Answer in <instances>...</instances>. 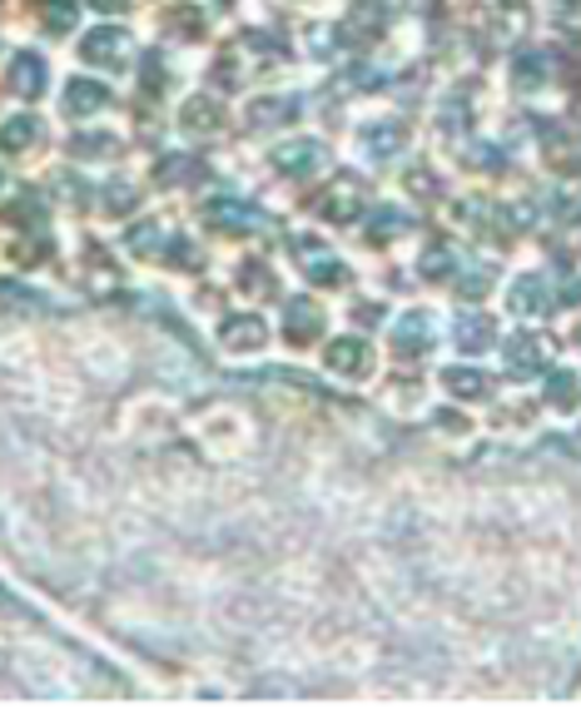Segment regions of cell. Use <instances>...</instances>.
Segmentation results:
<instances>
[{
  "label": "cell",
  "mask_w": 581,
  "mask_h": 720,
  "mask_svg": "<svg viewBox=\"0 0 581 720\" xmlns=\"http://www.w3.org/2000/svg\"><path fill=\"white\" fill-rule=\"evenodd\" d=\"M551 353H557V344H551V334H537V328H522V334L507 338V368H512L516 378H537L551 368Z\"/></svg>",
  "instance_id": "6da1fadb"
},
{
  "label": "cell",
  "mask_w": 581,
  "mask_h": 720,
  "mask_svg": "<svg viewBox=\"0 0 581 720\" xmlns=\"http://www.w3.org/2000/svg\"><path fill=\"white\" fill-rule=\"evenodd\" d=\"M432 338H438V323H432L428 309L398 313V323L387 328V344H393V353L398 358H422L432 348Z\"/></svg>",
  "instance_id": "7a4b0ae2"
},
{
  "label": "cell",
  "mask_w": 581,
  "mask_h": 720,
  "mask_svg": "<svg viewBox=\"0 0 581 720\" xmlns=\"http://www.w3.org/2000/svg\"><path fill=\"white\" fill-rule=\"evenodd\" d=\"M551 303H557V293H551L547 274H516L507 283V313H516V318H542V313H551Z\"/></svg>",
  "instance_id": "3957f363"
},
{
  "label": "cell",
  "mask_w": 581,
  "mask_h": 720,
  "mask_svg": "<svg viewBox=\"0 0 581 720\" xmlns=\"http://www.w3.org/2000/svg\"><path fill=\"white\" fill-rule=\"evenodd\" d=\"M219 344H224V353H234V358L264 353V344H269V323L258 318V313H229L224 328H219Z\"/></svg>",
  "instance_id": "277c9868"
},
{
  "label": "cell",
  "mask_w": 581,
  "mask_h": 720,
  "mask_svg": "<svg viewBox=\"0 0 581 720\" xmlns=\"http://www.w3.org/2000/svg\"><path fill=\"white\" fill-rule=\"evenodd\" d=\"M323 328H328V313H323L318 303L313 299H289V309H283V338H289L293 348L318 344Z\"/></svg>",
  "instance_id": "5b68a950"
},
{
  "label": "cell",
  "mask_w": 581,
  "mask_h": 720,
  "mask_svg": "<svg viewBox=\"0 0 581 720\" xmlns=\"http://www.w3.org/2000/svg\"><path fill=\"white\" fill-rule=\"evenodd\" d=\"M323 368H328V373L334 378H368L373 373V348L363 344V338H334V344H328V353H323Z\"/></svg>",
  "instance_id": "8992f818"
},
{
  "label": "cell",
  "mask_w": 581,
  "mask_h": 720,
  "mask_svg": "<svg viewBox=\"0 0 581 720\" xmlns=\"http://www.w3.org/2000/svg\"><path fill=\"white\" fill-rule=\"evenodd\" d=\"M205 224L219 229V234H258V209L239 205V199H209L205 205Z\"/></svg>",
  "instance_id": "52a82bcc"
},
{
  "label": "cell",
  "mask_w": 581,
  "mask_h": 720,
  "mask_svg": "<svg viewBox=\"0 0 581 720\" xmlns=\"http://www.w3.org/2000/svg\"><path fill=\"white\" fill-rule=\"evenodd\" d=\"M442 387H448L457 403H487L492 398V373H483V368H473V363H452V368H442Z\"/></svg>",
  "instance_id": "ba28073f"
},
{
  "label": "cell",
  "mask_w": 581,
  "mask_h": 720,
  "mask_svg": "<svg viewBox=\"0 0 581 720\" xmlns=\"http://www.w3.org/2000/svg\"><path fill=\"white\" fill-rule=\"evenodd\" d=\"M80 55L95 65H119L129 55V31H119V25H100V31H90L85 40H80Z\"/></svg>",
  "instance_id": "9c48e42d"
},
{
  "label": "cell",
  "mask_w": 581,
  "mask_h": 720,
  "mask_svg": "<svg viewBox=\"0 0 581 720\" xmlns=\"http://www.w3.org/2000/svg\"><path fill=\"white\" fill-rule=\"evenodd\" d=\"M60 105H65V115L70 119H90V115H100V109L109 105V90L100 85V80H70L65 95H60Z\"/></svg>",
  "instance_id": "30bf717a"
},
{
  "label": "cell",
  "mask_w": 581,
  "mask_h": 720,
  "mask_svg": "<svg viewBox=\"0 0 581 720\" xmlns=\"http://www.w3.org/2000/svg\"><path fill=\"white\" fill-rule=\"evenodd\" d=\"M274 170L293 174V179H303V174L323 170V144H318V140H293V144H283V150H274Z\"/></svg>",
  "instance_id": "8fae6325"
},
{
  "label": "cell",
  "mask_w": 581,
  "mask_h": 720,
  "mask_svg": "<svg viewBox=\"0 0 581 720\" xmlns=\"http://www.w3.org/2000/svg\"><path fill=\"white\" fill-rule=\"evenodd\" d=\"M40 140H45V125L35 115H11L0 125V150L5 154H31Z\"/></svg>",
  "instance_id": "7c38bea8"
},
{
  "label": "cell",
  "mask_w": 581,
  "mask_h": 720,
  "mask_svg": "<svg viewBox=\"0 0 581 720\" xmlns=\"http://www.w3.org/2000/svg\"><path fill=\"white\" fill-rule=\"evenodd\" d=\"M318 214H323V219H334V224H348V219H358V214H363V194H358V184L338 179L334 189L318 199Z\"/></svg>",
  "instance_id": "4fadbf2b"
},
{
  "label": "cell",
  "mask_w": 581,
  "mask_h": 720,
  "mask_svg": "<svg viewBox=\"0 0 581 720\" xmlns=\"http://www.w3.org/2000/svg\"><path fill=\"white\" fill-rule=\"evenodd\" d=\"M547 408L581 413V373H571V368H551L547 373Z\"/></svg>",
  "instance_id": "5bb4252c"
},
{
  "label": "cell",
  "mask_w": 581,
  "mask_h": 720,
  "mask_svg": "<svg viewBox=\"0 0 581 720\" xmlns=\"http://www.w3.org/2000/svg\"><path fill=\"white\" fill-rule=\"evenodd\" d=\"M229 119H224V105L209 95H194L184 100V129H194V135H219Z\"/></svg>",
  "instance_id": "9a60e30c"
},
{
  "label": "cell",
  "mask_w": 581,
  "mask_h": 720,
  "mask_svg": "<svg viewBox=\"0 0 581 720\" xmlns=\"http://www.w3.org/2000/svg\"><path fill=\"white\" fill-rule=\"evenodd\" d=\"M358 140H363L368 160H393V154L408 144V129H403V125H368Z\"/></svg>",
  "instance_id": "2e32d148"
},
{
  "label": "cell",
  "mask_w": 581,
  "mask_h": 720,
  "mask_svg": "<svg viewBox=\"0 0 581 720\" xmlns=\"http://www.w3.org/2000/svg\"><path fill=\"white\" fill-rule=\"evenodd\" d=\"M11 90L15 95H40L45 90V60L40 55H15V65H11Z\"/></svg>",
  "instance_id": "e0dca14e"
},
{
  "label": "cell",
  "mask_w": 581,
  "mask_h": 720,
  "mask_svg": "<svg viewBox=\"0 0 581 720\" xmlns=\"http://www.w3.org/2000/svg\"><path fill=\"white\" fill-rule=\"evenodd\" d=\"M492 338H497V328H492L487 313H463V323H457V344H463V353H483Z\"/></svg>",
  "instance_id": "ac0fdd59"
},
{
  "label": "cell",
  "mask_w": 581,
  "mask_h": 720,
  "mask_svg": "<svg viewBox=\"0 0 581 720\" xmlns=\"http://www.w3.org/2000/svg\"><path fill=\"white\" fill-rule=\"evenodd\" d=\"M5 219H11V224H25V229H35V234H40V229H45V205H40V194L25 189L21 199H15V205L5 209Z\"/></svg>",
  "instance_id": "d6986e66"
},
{
  "label": "cell",
  "mask_w": 581,
  "mask_h": 720,
  "mask_svg": "<svg viewBox=\"0 0 581 720\" xmlns=\"http://www.w3.org/2000/svg\"><path fill=\"white\" fill-rule=\"evenodd\" d=\"M129 248H135L140 258H160L164 248H170V239H164L160 224H140L135 234H129Z\"/></svg>",
  "instance_id": "ffe728a7"
},
{
  "label": "cell",
  "mask_w": 581,
  "mask_h": 720,
  "mask_svg": "<svg viewBox=\"0 0 581 720\" xmlns=\"http://www.w3.org/2000/svg\"><path fill=\"white\" fill-rule=\"evenodd\" d=\"M119 140L115 135H75L70 140V154H80V160H105V154H115Z\"/></svg>",
  "instance_id": "44dd1931"
},
{
  "label": "cell",
  "mask_w": 581,
  "mask_h": 720,
  "mask_svg": "<svg viewBox=\"0 0 581 720\" xmlns=\"http://www.w3.org/2000/svg\"><path fill=\"white\" fill-rule=\"evenodd\" d=\"M40 15L50 31H70L75 25V0H40Z\"/></svg>",
  "instance_id": "7402d4cb"
},
{
  "label": "cell",
  "mask_w": 581,
  "mask_h": 720,
  "mask_svg": "<svg viewBox=\"0 0 581 720\" xmlns=\"http://www.w3.org/2000/svg\"><path fill=\"white\" fill-rule=\"evenodd\" d=\"M239 289H248V293H274V274L264 269V264H244V269H239Z\"/></svg>",
  "instance_id": "603a6c76"
},
{
  "label": "cell",
  "mask_w": 581,
  "mask_h": 720,
  "mask_svg": "<svg viewBox=\"0 0 581 720\" xmlns=\"http://www.w3.org/2000/svg\"><path fill=\"white\" fill-rule=\"evenodd\" d=\"M293 100H258L254 105V125H279V119H289Z\"/></svg>",
  "instance_id": "cb8c5ba5"
},
{
  "label": "cell",
  "mask_w": 581,
  "mask_h": 720,
  "mask_svg": "<svg viewBox=\"0 0 581 720\" xmlns=\"http://www.w3.org/2000/svg\"><path fill=\"white\" fill-rule=\"evenodd\" d=\"M25 303H35V299L21 289V283H5V279H0V318H5V313H25Z\"/></svg>",
  "instance_id": "d4e9b609"
},
{
  "label": "cell",
  "mask_w": 581,
  "mask_h": 720,
  "mask_svg": "<svg viewBox=\"0 0 581 720\" xmlns=\"http://www.w3.org/2000/svg\"><path fill=\"white\" fill-rule=\"evenodd\" d=\"M422 274H428V279H448V274H452V254H448V248H428V254H422Z\"/></svg>",
  "instance_id": "484cf974"
},
{
  "label": "cell",
  "mask_w": 581,
  "mask_h": 720,
  "mask_svg": "<svg viewBox=\"0 0 581 720\" xmlns=\"http://www.w3.org/2000/svg\"><path fill=\"white\" fill-rule=\"evenodd\" d=\"M393 229H403V214H373V224H368V239H373V244H387V239H398Z\"/></svg>",
  "instance_id": "4316f807"
},
{
  "label": "cell",
  "mask_w": 581,
  "mask_h": 720,
  "mask_svg": "<svg viewBox=\"0 0 581 720\" xmlns=\"http://www.w3.org/2000/svg\"><path fill=\"white\" fill-rule=\"evenodd\" d=\"M412 393H422V387L412 383V378H403V383H393V408H398V413H418L422 403L412 398Z\"/></svg>",
  "instance_id": "83f0119b"
},
{
  "label": "cell",
  "mask_w": 581,
  "mask_h": 720,
  "mask_svg": "<svg viewBox=\"0 0 581 720\" xmlns=\"http://www.w3.org/2000/svg\"><path fill=\"white\" fill-rule=\"evenodd\" d=\"M358 318H363V323H377V318H383V309H377V303H358Z\"/></svg>",
  "instance_id": "f1b7e54d"
},
{
  "label": "cell",
  "mask_w": 581,
  "mask_h": 720,
  "mask_svg": "<svg viewBox=\"0 0 581 720\" xmlns=\"http://www.w3.org/2000/svg\"><path fill=\"white\" fill-rule=\"evenodd\" d=\"M90 5H100V11H125L129 0H90Z\"/></svg>",
  "instance_id": "f546056e"
},
{
  "label": "cell",
  "mask_w": 581,
  "mask_h": 720,
  "mask_svg": "<svg viewBox=\"0 0 581 720\" xmlns=\"http://www.w3.org/2000/svg\"><path fill=\"white\" fill-rule=\"evenodd\" d=\"M571 348H577V353H581V318L571 323Z\"/></svg>",
  "instance_id": "4dcf8cb0"
},
{
  "label": "cell",
  "mask_w": 581,
  "mask_h": 720,
  "mask_svg": "<svg viewBox=\"0 0 581 720\" xmlns=\"http://www.w3.org/2000/svg\"><path fill=\"white\" fill-rule=\"evenodd\" d=\"M0 184H5V179H0Z\"/></svg>",
  "instance_id": "1f68e13d"
},
{
  "label": "cell",
  "mask_w": 581,
  "mask_h": 720,
  "mask_svg": "<svg viewBox=\"0 0 581 720\" xmlns=\"http://www.w3.org/2000/svg\"><path fill=\"white\" fill-rule=\"evenodd\" d=\"M577 432H581V428H577Z\"/></svg>",
  "instance_id": "d6a6232c"
}]
</instances>
